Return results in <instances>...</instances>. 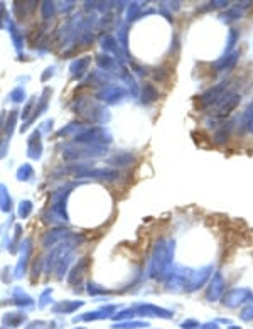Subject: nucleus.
<instances>
[{"instance_id":"nucleus-3","label":"nucleus","mask_w":253,"mask_h":329,"mask_svg":"<svg viewBox=\"0 0 253 329\" xmlns=\"http://www.w3.org/2000/svg\"><path fill=\"white\" fill-rule=\"evenodd\" d=\"M198 326H199L198 321H184V323H182L184 329H196Z\"/></svg>"},{"instance_id":"nucleus-4","label":"nucleus","mask_w":253,"mask_h":329,"mask_svg":"<svg viewBox=\"0 0 253 329\" xmlns=\"http://www.w3.org/2000/svg\"><path fill=\"white\" fill-rule=\"evenodd\" d=\"M202 329H220V328H218V324L208 323V324H202Z\"/></svg>"},{"instance_id":"nucleus-5","label":"nucleus","mask_w":253,"mask_h":329,"mask_svg":"<svg viewBox=\"0 0 253 329\" xmlns=\"http://www.w3.org/2000/svg\"><path fill=\"white\" fill-rule=\"evenodd\" d=\"M229 329H241V328H236V326H231V328H229Z\"/></svg>"},{"instance_id":"nucleus-1","label":"nucleus","mask_w":253,"mask_h":329,"mask_svg":"<svg viewBox=\"0 0 253 329\" xmlns=\"http://www.w3.org/2000/svg\"><path fill=\"white\" fill-rule=\"evenodd\" d=\"M236 296V301H240V304H243L245 301L250 297V292L248 290H235L233 292ZM225 305H229V307H236L238 305V302H233V299H231V294H229L228 297H225Z\"/></svg>"},{"instance_id":"nucleus-2","label":"nucleus","mask_w":253,"mask_h":329,"mask_svg":"<svg viewBox=\"0 0 253 329\" xmlns=\"http://www.w3.org/2000/svg\"><path fill=\"white\" fill-rule=\"evenodd\" d=\"M241 319H243V321L253 319V301L247 305V307L243 309V312H241Z\"/></svg>"}]
</instances>
